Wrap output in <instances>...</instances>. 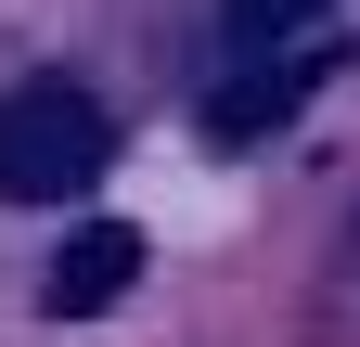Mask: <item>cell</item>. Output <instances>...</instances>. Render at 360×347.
I'll list each match as a JSON object with an SVG mask.
<instances>
[{"instance_id":"3","label":"cell","mask_w":360,"mask_h":347,"mask_svg":"<svg viewBox=\"0 0 360 347\" xmlns=\"http://www.w3.org/2000/svg\"><path fill=\"white\" fill-rule=\"evenodd\" d=\"M129 283H142V232H129V219H77V232H65V257H52V322L116 309Z\"/></svg>"},{"instance_id":"1","label":"cell","mask_w":360,"mask_h":347,"mask_svg":"<svg viewBox=\"0 0 360 347\" xmlns=\"http://www.w3.org/2000/svg\"><path fill=\"white\" fill-rule=\"evenodd\" d=\"M116 116L77 77H13L0 91V206H65L77 181H103Z\"/></svg>"},{"instance_id":"4","label":"cell","mask_w":360,"mask_h":347,"mask_svg":"<svg viewBox=\"0 0 360 347\" xmlns=\"http://www.w3.org/2000/svg\"><path fill=\"white\" fill-rule=\"evenodd\" d=\"M219 13H232V39H245V52H283V39H309L335 0H219Z\"/></svg>"},{"instance_id":"2","label":"cell","mask_w":360,"mask_h":347,"mask_svg":"<svg viewBox=\"0 0 360 347\" xmlns=\"http://www.w3.org/2000/svg\"><path fill=\"white\" fill-rule=\"evenodd\" d=\"M322 77H335V39H309V52H257L232 91L206 103V129H219V142H257V129H283L309 91H322Z\"/></svg>"}]
</instances>
